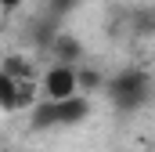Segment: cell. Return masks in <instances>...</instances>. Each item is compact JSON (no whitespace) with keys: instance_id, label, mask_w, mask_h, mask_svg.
Returning <instances> with one entry per match:
<instances>
[{"instance_id":"1","label":"cell","mask_w":155,"mask_h":152,"mask_svg":"<svg viewBox=\"0 0 155 152\" xmlns=\"http://www.w3.org/2000/svg\"><path fill=\"white\" fill-rule=\"evenodd\" d=\"M105 94H108V102H112V109L123 116L137 112L141 105H148L152 102V76L144 73V69H123V73L108 76V83H105Z\"/></svg>"},{"instance_id":"2","label":"cell","mask_w":155,"mask_h":152,"mask_svg":"<svg viewBox=\"0 0 155 152\" xmlns=\"http://www.w3.org/2000/svg\"><path fill=\"white\" fill-rule=\"evenodd\" d=\"M87 116H90V98L87 94H76L69 102L43 98L40 105H33V112H29V130L33 134H43V130H54V127H76Z\"/></svg>"},{"instance_id":"7","label":"cell","mask_w":155,"mask_h":152,"mask_svg":"<svg viewBox=\"0 0 155 152\" xmlns=\"http://www.w3.org/2000/svg\"><path fill=\"white\" fill-rule=\"evenodd\" d=\"M105 76L97 73V69H79V94H87L90 98V91H105Z\"/></svg>"},{"instance_id":"9","label":"cell","mask_w":155,"mask_h":152,"mask_svg":"<svg viewBox=\"0 0 155 152\" xmlns=\"http://www.w3.org/2000/svg\"><path fill=\"white\" fill-rule=\"evenodd\" d=\"M47 4H51V15H54V18H61V15H69V11L76 7L79 0H47Z\"/></svg>"},{"instance_id":"10","label":"cell","mask_w":155,"mask_h":152,"mask_svg":"<svg viewBox=\"0 0 155 152\" xmlns=\"http://www.w3.org/2000/svg\"><path fill=\"white\" fill-rule=\"evenodd\" d=\"M18 4H22V0H0V11H4V15H15Z\"/></svg>"},{"instance_id":"3","label":"cell","mask_w":155,"mask_h":152,"mask_svg":"<svg viewBox=\"0 0 155 152\" xmlns=\"http://www.w3.org/2000/svg\"><path fill=\"white\" fill-rule=\"evenodd\" d=\"M79 94V69L76 65H51L43 73V98L51 102H69Z\"/></svg>"},{"instance_id":"6","label":"cell","mask_w":155,"mask_h":152,"mask_svg":"<svg viewBox=\"0 0 155 152\" xmlns=\"http://www.w3.org/2000/svg\"><path fill=\"white\" fill-rule=\"evenodd\" d=\"M130 29L137 36H152L155 33V7H137L130 11Z\"/></svg>"},{"instance_id":"8","label":"cell","mask_w":155,"mask_h":152,"mask_svg":"<svg viewBox=\"0 0 155 152\" xmlns=\"http://www.w3.org/2000/svg\"><path fill=\"white\" fill-rule=\"evenodd\" d=\"M4 76H15V80H33V62H25V58L11 54V58L4 62Z\"/></svg>"},{"instance_id":"5","label":"cell","mask_w":155,"mask_h":152,"mask_svg":"<svg viewBox=\"0 0 155 152\" xmlns=\"http://www.w3.org/2000/svg\"><path fill=\"white\" fill-rule=\"evenodd\" d=\"M51 54H54V65H76L83 58V43L72 33H58V40L51 43Z\"/></svg>"},{"instance_id":"4","label":"cell","mask_w":155,"mask_h":152,"mask_svg":"<svg viewBox=\"0 0 155 152\" xmlns=\"http://www.w3.org/2000/svg\"><path fill=\"white\" fill-rule=\"evenodd\" d=\"M0 105L7 112H18V109L33 105V80H15V76L0 73Z\"/></svg>"}]
</instances>
